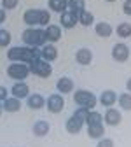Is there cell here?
Instances as JSON below:
<instances>
[{
    "label": "cell",
    "instance_id": "12",
    "mask_svg": "<svg viewBox=\"0 0 131 147\" xmlns=\"http://www.w3.org/2000/svg\"><path fill=\"white\" fill-rule=\"evenodd\" d=\"M11 93H12L14 98H19V100L28 98V95H30V86L25 81H14V84L11 88Z\"/></svg>",
    "mask_w": 131,
    "mask_h": 147
},
{
    "label": "cell",
    "instance_id": "28",
    "mask_svg": "<svg viewBox=\"0 0 131 147\" xmlns=\"http://www.w3.org/2000/svg\"><path fill=\"white\" fill-rule=\"evenodd\" d=\"M12 42V35L9 30L5 28H0V47H9Z\"/></svg>",
    "mask_w": 131,
    "mask_h": 147
},
{
    "label": "cell",
    "instance_id": "21",
    "mask_svg": "<svg viewBox=\"0 0 131 147\" xmlns=\"http://www.w3.org/2000/svg\"><path fill=\"white\" fill-rule=\"evenodd\" d=\"M87 137L91 140H100L105 137V124H95V126H87Z\"/></svg>",
    "mask_w": 131,
    "mask_h": 147
},
{
    "label": "cell",
    "instance_id": "2",
    "mask_svg": "<svg viewBox=\"0 0 131 147\" xmlns=\"http://www.w3.org/2000/svg\"><path fill=\"white\" fill-rule=\"evenodd\" d=\"M21 39H23L25 46H30V47H42L44 44H47L46 30L40 26H28L21 33Z\"/></svg>",
    "mask_w": 131,
    "mask_h": 147
},
{
    "label": "cell",
    "instance_id": "11",
    "mask_svg": "<svg viewBox=\"0 0 131 147\" xmlns=\"http://www.w3.org/2000/svg\"><path fill=\"white\" fill-rule=\"evenodd\" d=\"M56 89H58V93H61V95H70V93L75 91V82H73L72 77L63 76V77L58 79V82H56Z\"/></svg>",
    "mask_w": 131,
    "mask_h": 147
},
{
    "label": "cell",
    "instance_id": "36",
    "mask_svg": "<svg viewBox=\"0 0 131 147\" xmlns=\"http://www.w3.org/2000/svg\"><path fill=\"white\" fill-rule=\"evenodd\" d=\"M4 114V107H2V103H0V116Z\"/></svg>",
    "mask_w": 131,
    "mask_h": 147
},
{
    "label": "cell",
    "instance_id": "16",
    "mask_svg": "<svg viewBox=\"0 0 131 147\" xmlns=\"http://www.w3.org/2000/svg\"><path fill=\"white\" fill-rule=\"evenodd\" d=\"M49 130H51V126H49V123H47V121H44V119L35 121V123H33V126H32V133H33L35 137H39V138L47 137V135H49Z\"/></svg>",
    "mask_w": 131,
    "mask_h": 147
},
{
    "label": "cell",
    "instance_id": "9",
    "mask_svg": "<svg viewBox=\"0 0 131 147\" xmlns=\"http://www.w3.org/2000/svg\"><path fill=\"white\" fill-rule=\"evenodd\" d=\"M84 124H86V123H84L81 117H77L75 114H72V116L65 121V130H67V133H70V135H79V133L82 131Z\"/></svg>",
    "mask_w": 131,
    "mask_h": 147
},
{
    "label": "cell",
    "instance_id": "15",
    "mask_svg": "<svg viewBox=\"0 0 131 147\" xmlns=\"http://www.w3.org/2000/svg\"><path fill=\"white\" fill-rule=\"evenodd\" d=\"M58 56H60V53H58V49H56V46L54 44H51V42H47V44H44L42 47H40V58L42 60H46V61H54V60H58Z\"/></svg>",
    "mask_w": 131,
    "mask_h": 147
},
{
    "label": "cell",
    "instance_id": "8",
    "mask_svg": "<svg viewBox=\"0 0 131 147\" xmlns=\"http://www.w3.org/2000/svg\"><path fill=\"white\" fill-rule=\"evenodd\" d=\"M121 121H122V110H121V109L110 107V109H107V112L103 114V124H107V126H110V128L119 126Z\"/></svg>",
    "mask_w": 131,
    "mask_h": 147
},
{
    "label": "cell",
    "instance_id": "18",
    "mask_svg": "<svg viewBox=\"0 0 131 147\" xmlns=\"http://www.w3.org/2000/svg\"><path fill=\"white\" fill-rule=\"evenodd\" d=\"M26 103L32 110H40L42 107H46V98L40 93H30L26 98Z\"/></svg>",
    "mask_w": 131,
    "mask_h": 147
},
{
    "label": "cell",
    "instance_id": "24",
    "mask_svg": "<svg viewBox=\"0 0 131 147\" xmlns=\"http://www.w3.org/2000/svg\"><path fill=\"white\" fill-rule=\"evenodd\" d=\"M67 9L72 11V12H75L79 16L86 9V0H68V2H67Z\"/></svg>",
    "mask_w": 131,
    "mask_h": 147
},
{
    "label": "cell",
    "instance_id": "10",
    "mask_svg": "<svg viewBox=\"0 0 131 147\" xmlns=\"http://www.w3.org/2000/svg\"><path fill=\"white\" fill-rule=\"evenodd\" d=\"M75 25H79V16L75 12H72V11H63L60 14V26L61 28H67V30H72V28H75Z\"/></svg>",
    "mask_w": 131,
    "mask_h": 147
},
{
    "label": "cell",
    "instance_id": "3",
    "mask_svg": "<svg viewBox=\"0 0 131 147\" xmlns=\"http://www.w3.org/2000/svg\"><path fill=\"white\" fill-rule=\"evenodd\" d=\"M73 102H75L77 107H84L87 110H93L98 105L96 95L89 89H75L73 91Z\"/></svg>",
    "mask_w": 131,
    "mask_h": 147
},
{
    "label": "cell",
    "instance_id": "6",
    "mask_svg": "<svg viewBox=\"0 0 131 147\" xmlns=\"http://www.w3.org/2000/svg\"><path fill=\"white\" fill-rule=\"evenodd\" d=\"M46 109L51 114H60L65 109V98L61 93H52L46 98Z\"/></svg>",
    "mask_w": 131,
    "mask_h": 147
},
{
    "label": "cell",
    "instance_id": "33",
    "mask_svg": "<svg viewBox=\"0 0 131 147\" xmlns=\"http://www.w3.org/2000/svg\"><path fill=\"white\" fill-rule=\"evenodd\" d=\"M122 11H124V14L131 16V0H126V2H124V5H122Z\"/></svg>",
    "mask_w": 131,
    "mask_h": 147
},
{
    "label": "cell",
    "instance_id": "35",
    "mask_svg": "<svg viewBox=\"0 0 131 147\" xmlns=\"http://www.w3.org/2000/svg\"><path fill=\"white\" fill-rule=\"evenodd\" d=\"M126 89H128V93H131V77H129L128 82H126Z\"/></svg>",
    "mask_w": 131,
    "mask_h": 147
},
{
    "label": "cell",
    "instance_id": "5",
    "mask_svg": "<svg viewBox=\"0 0 131 147\" xmlns=\"http://www.w3.org/2000/svg\"><path fill=\"white\" fill-rule=\"evenodd\" d=\"M5 72H7V77L12 81H25L30 76L28 63H23V61H11Z\"/></svg>",
    "mask_w": 131,
    "mask_h": 147
},
{
    "label": "cell",
    "instance_id": "22",
    "mask_svg": "<svg viewBox=\"0 0 131 147\" xmlns=\"http://www.w3.org/2000/svg\"><path fill=\"white\" fill-rule=\"evenodd\" d=\"M79 25H82L84 28L93 26V25H95V14L89 12L87 9H84V11L79 14Z\"/></svg>",
    "mask_w": 131,
    "mask_h": 147
},
{
    "label": "cell",
    "instance_id": "13",
    "mask_svg": "<svg viewBox=\"0 0 131 147\" xmlns=\"http://www.w3.org/2000/svg\"><path fill=\"white\" fill-rule=\"evenodd\" d=\"M44 30H46L47 42L56 44V42H60V40H61V37H63V30H61V26H60V25H51V23H49Z\"/></svg>",
    "mask_w": 131,
    "mask_h": 147
},
{
    "label": "cell",
    "instance_id": "31",
    "mask_svg": "<svg viewBox=\"0 0 131 147\" xmlns=\"http://www.w3.org/2000/svg\"><path fill=\"white\" fill-rule=\"evenodd\" d=\"M73 114H75L77 117H81V119L86 123V119H87V114H89V110H87V109H84V107H77V110H75Z\"/></svg>",
    "mask_w": 131,
    "mask_h": 147
},
{
    "label": "cell",
    "instance_id": "29",
    "mask_svg": "<svg viewBox=\"0 0 131 147\" xmlns=\"http://www.w3.org/2000/svg\"><path fill=\"white\" fill-rule=\"evenodd\" d=\"M0 4H2V9H5V11H12V9L17 7L19 0H0Z\"/></svg>",
    "mask_w": 131,
    "mask_h": 147
},
{
    "label": "cell",
    "instance_id": "30",
    "mask_svg": "<svg viewBox=\"0 0 131 147\" xmlns=\"http://www.w3.org/2000/svg\"><path fill=\"white\" fill-rule=\"evenodd\" d=\"M96 147H116V142L112 140V138L103 137V138H100V140H98V145H96Z\"/></svg>",
    "mask_w": 131,
    "mask_h": 147
},
{
    "label": "cell",
    "instance_id": "4",
    "mask_svg": "<svg viewBox=\"0 0 131 147\" xmlns=\"http://www.w3.org/2000/svg\"><path fill=\"white\" fill-rule=\"evenodd\" d=\"M28 68H30V74L39 79H47L52 76V67L49 61L39 58V60H33L32 63H28Z\"/></svg>",
    "mask_w": 131,
    "mask_h": 147
},
{
    "label": "cell",
    "instance_id": "20",
    "mask_svg": "<svg viewBox=\"0 0 131 147\" xmlns=\"http://www.w3.org/2000/svg\"><path fill=\"white\" fill-rule=\"evenodd\" d=\"M95 32H96L98 37H101V39H108V37H112L114 28H112V25L107 23V21H98V23H95Z\"/></svg>",
    "mask_w": 131,
    "mask_h": 147
},
{
    "label": "cell",
    "instance_id": "17",
    "mask_svg": "<svg viewBox=\"0 0 131 147\" xmlns=\"http://www.w3.org/2000/svg\"><path fill=\"white\" fill-rule=\"evenodd\" d=\"M75 61L82 67H87L93 63V51L87 49V47H81L77 53H75Z\"/></svg>",
    "mask_w": 131,
    "mask_h": 147
},
{
    "label": "cell",
    "instance_id": "26",
    "mask_svg": "<svg viewBox=\"0 0 131 147\" xmlns=\"http://www.w3.org/2000/svg\"><path fill=\"white\" fill-rule=\"evenodd\" d=\"M117 103H119L121 110L131 112V93H121L117 96Z\"/></svg>",
    "mask_w": 131,
    "mask_h": 147
},
{
    "label": "cell",
    "instance_id": "7",
    "mask_svg": "<svg viewBox=\"0 0 131 147\" xmlns=\"http://www.w3.org/2000/svg\"><path fill=\"white\" fill-rule=\"evenodd\" d=\"M129 54H131V49L126 42H117L112 47V58L117 63H126L129 60Z\"/></svg>",
    "mask_w": 131,
    "mask_h": 147
},
{
    "label": "cell",
    "instance_id": "27",
    "mask_svg": "<svg viewBox=\"0 0 131 147\" xmlns=\"http://www.w3.org/2000/svg\"><path fill=\"white\" fill-rule=\"evenodd\" d=\"M116 33L119 39H128L131 37V23H119V26L116 28Z\"/></svg>",
    "mask_w": 131,
    "mask_h": 147
},
{
    "label": "cell",
    "instance_id": "1",
    "mask_svg": "<svg viewBox=\"0 0 131 147\" xmlns=\"http://www.w3.org/2000/svg\"><path fill=\"white\" fill-rule=\"evenodd\" d=\"M23 21L28 26L46 28L51 23V12L47 9H28V11L23 12Z\"/></svg>",
    "mask_w": 131,
    "mask_h": 147
},
{
    "label": "cell",
    "instance_id": "19",
    "mask_svg": "<svg viewBox=\"0 0 131 147\" xmlns=\"http://www.w3.org/2000/svg\"><path fill=\"white\" fill-rule=\"evenodd\" d=\"M2 107H4V112H9V114L19 112V110H21V100L14 98V96H9L7 100L2 102Z\"/></svg>",
    "mask_w": 131,
    "mask_h": 147
},
{
    "label": "cell",
    "instance_id": "23",
    "mask_svg": "<svg viewBox=\"0 0 131 147\" xmlns=\"http://www.w3.org/2000/svg\"><path fill=\"white\" fill-rule=\"evenodd\" d=\"M95 124H103V114H100L98 110H89L87 119H86V126H95Z\"/></svg>",
    "mask_w": 131,
    "mask_h": 147
},
{
    "label": "cell",
    "instance_id": "25",
    "mask_svg": "<svg viewBox=\"0 0 131 147\" xmlns=\"http://www.w3.org/2000/svg\"><path fill=\"white\" fill-rule=\"evenodd\" d=\"M67 2H68V0H47V7L52 12L61 14L63 11H67Z\"/></svg>",
    "mask_w": 131,
    "mask_h": 147
},
{
    "label": "cell",
    "instance_id": "14",
    "mask_svg": "<svg viewBox=\"0 0 131 147\" xmlns=\"http://www.w3.org/2000/svg\"><path fill=\"white\" fill-rule=\"evenodd\" d=\"M117 96H119V95L116 93L114 89H105V91H101V95H100L98 102H100V105L110 109V107H114V105L117 103Z\"/></svg>",
    "mask_w": 131,
    "mask_h": 147
},
{
    "label": "cell",
    "instance_id": "34",
    "mask_svg": "<svg viewBox=\"0 0 131 147\" xmlns=\"http://www.w3.org/2000/svg\"><path fill=\"white\" fill-rule=\"evenodd\" d=\"M5 20H7V11L5 9H0V25L5 23Z\"/></svg>",
    "mask_w": 131,
    "mask_h": 147
},
{
    "label": "cell",
    "instance_id": "37",
    "mask_svg": "<svg viewBox=\"0 0 131 147\" xmlns=\"http://www.w3.org/2000/svg\"><path fill=\"white\" fill-rule=\"evenodd\" d=\"M105 2H110V4H112V2H116V0H105Z\"/></svg>",
    "mask_w": 131,
    "mask_h": 147
},
{
    "label": "cell",
    "instance_id": "32",
    "mask_svg": "<svg viewBox=\"0 0 131 147\" xmlns=\"http://www.w3.org/2000/svg\"><path fill=\"white\" fill-rule=\"evenodd\" d=\"M7 98H9V89L5 86H0V103L4 100H7Z\"/></svg>",
    "mask_w": 131,
    "mask_h": 147
}]
</instances>
